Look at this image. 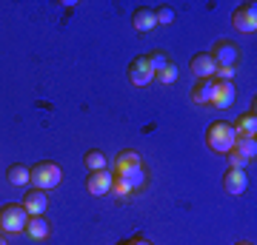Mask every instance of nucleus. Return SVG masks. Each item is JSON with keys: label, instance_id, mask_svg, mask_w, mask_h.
I'll return each mask as SVG.
<instances>
[{"label": "nucleus", "instance_id": "2", "mask_svg": "<svg viewBox=\"0 0 257 245\" xmlns=\"http://www.w3.org/2000/svg\"><path fill=\"white\" fill-rule=\"evenodd\" d=\"M60 180H63V171H60V165L52 163V160H43V163L32 165V182H35V188L52 191V188L60 185Z\"/></svg>", "mask_w": 257, "mask_h": 245}, {"label": "nucleus", "instance_id": "4", "mask_svg": "<svg viewBox=\"0 0 257 245\" xmlns=\"http://www.w3.org/2000/svg\"><path fill=\"white\" fill-rule=\"evenodd\" d=\"M211 55V60L217 63V69H237V63H240V49L231 40H217L214 43V49L209 52Z\"/></svg>", "mask_w": 257, "mask_h": 245}, {"label": "nucleus", "instance_id": "12", "mask_svg": "<svg viewBox=\"0 0 257 245\" xmlns=\"http://www.w3.org/2000/svg\"><path fill=\"white\" fill-rule=\"evenodd\" d=\"M223 188H226V194H243L248 188V174L243 168H226V174H223Z\"/></svg>", "mask_w": 257, "mask_h": 245}, {"label": "nucleus", "instance_id": "7", "mask_svg": "<svg viewBox=\"0 0 257 245\" xmlns=\"http://www.w3.org/2000/svg\"><path fill=\"white\" fill-rule=\"evenodd\" d=\"M120 177V180L126 182L132 191H143L149 185V168L143 163H138V165H128V168H120V171H114Z\"/></svg>", "mask_w": 257, "mask_h": 245}, {"label": "nucleus", "instance_id": "20", "mask_svg": "<svg viewBox=\"0 0 257 245\" xmlns=\"http://www.w3.org/2000/svg\"><path fill=\"white\" fill-rule=\"evenodd\" d=\"M138 163H143L140 151H135V148H126V151H120L117 160H114V171H120V168H128V165H138Z\"/></svg>", "mask_w": 257, "mask_h": 245}, {"label": "nucleus", "instance_id": "26", "mask_svg": "<svg viewBox=\"0 0 257 245\" xmlns=\"http://www.w3.org/2000/svg\"><path fill=\"white\" fill-rule=\"evenodd\" d=\"M123 245H152L146 239V236H132V239H128V242H123Z\"/></svg>", "mask_w": 257, "mask_h": 245}, {"label": "nucleus", "instance_id": "10", "mask_svg": "<svg viewBox=\"0 0 257 245\" xmlns=\"http://www.w3.org/2000/svg\"><path fill=\"white\" fill-rule=\"evenodd\" d=\"M234 97H237V86H234L231 80H217V89H214V100H211V106H214L217 111L231 109Z\"/></svg>", "mask_w": 257, "mask_h": 245}, {"label": "nucleus", "instance_id": "24", "mask_svg": "<svg viewBox=\"0 0 257 245\" xmlns=\"http://www.w3.org/2000/svg\"><path fill=\"white\" fill-rule=\"evenodd\" d=\"M226 160H229V168H243V171H246V165H248V160H246L243 154H237L234 148L226 154Z\"/></svg>", "mask_w": 257, "mask_h": 245}, {"label": "nucleus", "instance_id": "22", "mask_svg": "<svg viewBox=\"0 0 257 245\" xmlns=\"http://www.w3.org/2000/svg\"><path fill=\"white\" fill-rule=\"evenodd\" d=\"M155 20L160 23V26H172V23H175V9H172V6H160V9H155Z\"/></svg>", "mask_w": 257, "mask_h": 245}, {"label": "nucleus", "instance_id": "18", "mask_svg": "<svg viewBox=\"0 0 257 245\" xmlns=\"http://www.w3.org/2000/svg\"><path fill=\"white\" fill-rule=\"evenodd\" d=\"M83 163H86L89 171H103V168H109V160H106V154H103L100 148H89L86 157H83Z\"/></svg>", "mask_w": 257, "mask_h": 245}, {"label": "nucleus", "instance_id": "28", "mask_svg": "<svg viewBox=\"0 0 257 245\" xmlns=\"http://www.w3.org/2000/svg\"><path fill=\"white\" fill-rule=\"evenodd\" d=\"M0 245H9V242H6V239H3V236H0Z\"/></svg>", "mask_w": 257, "mask_h": 245}, {"label": "nucleus", "instance_id": "6", "mask_svg": "<svg viewBox=\"0 0 257 245\" xmlns=\"http://www.w3.org/2000/svg\"><path fill=\"white\" fill-rule=\"evenodd\" d=\"M152 80H155V72H152L146 55L135 57V60L128 63V83L138 86V89H146V86H152Z\"/></svg>", "mask_w": 257, "mask_h": 245}, {"label": "nucleus", "instance_id": "9", "mask_svg": "<svg viewBox=\"0 0 257 245\" xmlns=\"http://www.w3.org/2000/svg\"><path fill=\"white\" fill-rule=\"evenodd\" d=\"M23 208H26L29 217H43L49 208V191H40V188H32L26 191V197H23V202H20Z\"/></svg>", "mask_w": 257, "mask_h": 245}, {"label": "nucleus", "instance_id": "8", "mask_svg": "<svg viewBox=\"0 0 257 245\" xmlns=\"http://www.w3.org/2000/svg\"><path fill=\"white\" fill-rule=\"evenodd\" d=\"M111 182H114V174L109 168H103V171H89L86 177V191L92 194V197H106L111 191Z\"/></svg>", "mask_w": 257, "mask_h": 245}, {"label": "nucleus", "instance_id": "16", "mask_svg": "<svg viewBox=\"0 0 257 245\" xmlns=\"http://www.w3.org/2000/svg\"><path fill=\"white\" fill-rule=\"evenodd\" d=\"M254 106H257V100H251V111L240 114L237 126H234L237 137H254L257 134V111H254Z\"/></svg>", "mask_w": 257, "mask_h": 245}, {"label": "nucleus", "instance_id": "27", "mask_svg": "<svg viewBox=\"0 0 257 245\" xmlns=\"http://www.w3.org/2000/svg\"><path fill=\"white\" fill-rule=\"evenodd\" d=\"M237 245H254V242H246V239H243V242H237Z\"/></svg>", "mask_w": 257, "mask_h": 245}, {"label": "nucleus", "instance_id": "11", "mask_svg": "<svg viewBox=\"0 0 257 245\" xmlns=\"http://www.w3.org/2000/svg\"><path fill=\"white\" fill-rule=\"evenodd\" d=\"M214 89H217V80H214V77H203V80H197L192 86V100L197 103V106H211Z\"/></svg>", "mask_w": 257, "mask_h": 245}, {"label": "nucleus", "instance_id": "1", "mask_svg": "<svg viewBox=\"0 0 257 245\" xmlns=\"http://www.w3.org/2000/svg\"><path fill=\"white\" fill-rule=\"evenodd\" d=\"M234 140H237V131L234 126H229L226 120H214L209 128H206V143H209L211 151L217 154H229L234 148Z\"/></svg>", "mask_w": 257, "mask_h": 245}, {"label": "nucleus", "instance_id": "14", "mask_svg": "<svg viewBox=\"0 0 257 245\" xmlns=\"http://www.w3.org/2000/svg\"><path fill=\"white\" fill-rule=\"evenodd\" d=\"M32 239H37V242H43V239H49L52 236V225H49L46 217H29L26 228H23Z\"/></svg>", "mask_w": 257, "mask_h": 245}, {"label": "nucleus", "instance_id": "23", "mask_svg": "<svg viewBox=\"0 0 257 245\" xmlns=\"http://www.w3.org/2000/svg\"><path fill=\"white\" fill-rule=\"evenodd\" d=\"M155 77H157L160 83H163V86H172V83L177 80V66H175V63H169V66L163 69V72H160V74H155Z\"/></svg>", "mask_w": 257, "mask_h": 245}, {"label": "nucleus", "instance_id": "17", "mask_svg": "<svg viewBox=\"0 0 257 245\" xmlns=\"http://www.w3.org/2000/svg\"><path fill=\"white\" fill-rule=\"evenodd\" d=\"M6 177H9L12 185H26V182H32V168L23 163H15V165H9Z\"/></svg>", "mask_w": 257, "mask_h": 245}, {"label": "nucleus", "instance_id": "15", "mask_svg": "<svg viewBox=\"0 0 257 245\" xmlns=\"http://www.w3.org/2000/svg\"><path fill=\"white\" fill-rule=\"evenodd\" d=\"M132 26H135V32H152V29L157 26L155 9H149V6H140V9H135V15H132Z\"/></svg>", "mask_w": 257, "mask_h": 245}, {"label": "nucleus", "instance_id": "3", "mask_svg": "<svg viewBox=\"0 0 257 245\" xmlns=\"http://www.w3.org/2000/svg\"><path fill=\"white\" fill-rule=\"evenodd\" d=\"M29 222V214L23 205L18 202H12V205H3L0 208V231H6V234H20Z\"/></svg>", "mask_w": 257, "mask_h": 245}, {"label": "nucleus", "instance_id": "5", "mask_svg": "<svg viewBox=\"0 0 257 245\" xmlns=\"http://www.w3.org/2000/svg\"><path fill=\"white\" fill-rule=\"evenodd\" d=\"M231 26L237 29V32H243V35H254L257 32V6L254 3L237 6L234 15H231Z\"/></svg>", "mask_w": 257, "mask_h": 245}, {"label": "nucleus", "instance_id": "13", "mask_svg": "<svg viewBox=\"0 0 257 245\" xmlns=\"http://www.w3.org/2000/svg\"><path fill=\"white\" fill-rule=\"evenodd\" d=\"M189 69L194 72V77H197V80H203V77H214V72H217V63L211 60L209 52H197V55L192 57Z\"/></svg>", "mask_w": 257, "mask_h": 245}, {"label": "nucleus", "instance_id": "19", "mask_svg": "<svg viewBox=\"0 0 257 245\" xmlns=\"http://www.w3.org/2000/svg\"><path fill=\"white\" fill-rule=\"evenodd\" d=\"M234 151L243 154L246 160H254V154H257V137H237V140H234Z\"/></svg>", "mask_w": 257, "mask_h": 245}, {"label": "nucleus", "instance_id": "21", "mask_svg": "<svg viewBox=\"0 0 257 245\" xmlns=\"http://www.w3.org/2000/svg\"><path fill=\"white\" fill-rule=\"evenodd\" d=\"M146 60H149V66H152V72H155V74H160V72L166 69V66L172 63V57L166 55L163 49H155L152 55H146Z\"/></svg>", "mask_w": 257, "mask_h": 245}, {"label": "nucleus", "instance_id": "25", "mask_svg": "<svg viewBox=\"0 0 257 245\" xmlns=\"http://www.w3.org/2000/svg\"><path fill=\"white\" fill-rule=\"evenodd\" d=\"M234 72H237V69H217V72H214V80H231V77H234Z\"/></svg>", "mask_w": 257, "mask_h": 245}]
</instances>
